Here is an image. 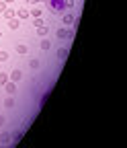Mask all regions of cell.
<instances>
[{
  "instance_id": "obj_23",
  "label": "cell",
  "mask_w": 127,
  "mask_h": 148,
  "mask_svg": "<svg viewBox=\"0 0 127 148\" xmlns=\"http://www.w3.org/2000/svg\"><path fill=\"white\" fill-rule=\"evenodd\" d=\"M4 123V115H0V125H2Z\"/></svg>"
},
{
  "instance_id": "obj_21",
  "label": "cell",
  "mask_w": 127,
  "mask_h": 148,
  "mask_svg": "<svg viewBox=\"0 0 127 148\" xmlns=\"http://www.w3.org/2000/svg\"><path fill=\"white\" fill-rule=\"evenodd\" d=\"M43 23H41V16H37V18H35V27H41Z\"/></svg>"
},
{
  "instance_id": "obj_5",
  "label": "cell",
  "mask_w": 127,
  "mask_h": 148,
  "mask_svg": "<svg viewBox=\"0 0 127 148\" xmlns=\"http://www.w3.org/2000/svg\"><path fill=\"white\" fill-rule=\"evenodd\" d=\"M19 25H21V23H19V18H10V21H8V27H10L12 31H14V29H19Z\"/></svg>"
},
{
  "instance_id": "obj_7",
  "label": "cell",
  "mask_w": 127,
  "mask_h": 148,
  "mask_svg": "<svg viewBox=\"0 0 127 148\" xmlns=\"http://www.w3.org/2000/svg\"><path fill=\"white\" fill-rule=\"evenodd\" d=\"M16 16H19V18H27V16H29V10H27V8H19Z\"/></svg>"
},
{
  "instance_id": "obj_4",
  "label": "cell",
  "mask_w": 127,
  "mask_h": 148,
  "mask_svg": "<svg viewBox=\"0 0 127 148\" xmlns=\"http://www.w3.org/2000/svg\"><path fill=\"white\" fill-rule=\"evenodd\" d=\"M21 78H23V72H21V70H12V72H10V80H12V82H19Z\"/></svg>"
},
{
  "instance_id": "obj_10",
  "label": "cell",
  "mask_w": 127,
  "mask_h": 148,
  "mask_svg": "<svg viewBox=\"0 0 127 148\" xmlns=\"http://www.w3.org/2000/svg\"><path fill=\"white\" fill-rule=\"evenodd\" d=\"M4 107H8V109H12V107H14V99H12V97H8V99L4 101Z\"/></svg>"
},
{
  "instance_id": "obj_15",
  "label": "cell",
  "mask_w": 127,
  "mask_h": 148,
  "mask_svg": "<svg viewBox=\"0 0 127 148\" xmlns=\"http://www.w3.org/2000/svg\"><path fill=\"white\" fill-rule=\"evenodd\" d=\"M29 14H33L35 18H37V16H41V8H33V10H31Z\"/></svg>"
},
{
  "instance_id": "obj_18",
  "label": "cell",
  "mask_w": 127,
  "mask_h": 148,
  "mask_svg": "<svg viewBox=\"0 0 127 148\" xmlns=\"http://www.w3.org/2000/svg\"><path fill=\"white\" fill-rule=\"evenodd\" d=\"M49 47H51V45H49V41H45V39H43V41H41V49H49Z\"/></svg>"
},
{
  "instance_id": "obj_11",
  "label": "cell",
  "mask_w": 127,
  "mask_h": 148,
  "mask_svg": "<svg viewBox=\"0 0 127 148\" xmlns=\"http://www.w3.org/2000/svg\"><path fill=\"white\" fill-rule=\"evenodd\" d=\"M64 23H66V25L74 23V14H66V16H64Z\"/></svg>"
},
{
  "instance_id": "obj_9",
  "label": "cell",
  "mask_w": 127,
  "mask_h": 148,
  "mask_svg": "<svg viewBox=\"0 0 127 148\" xmlns=\"http://www.w3.org/2000/svg\"><path fill=\"white\" fill-rule=\"evenodd\" d=\"M8 82V74L6 72H0V84H6Z\"/></svg>"
},
{
  "instance_id": "obj_8",
  "label": "cell",
  "mask_w": 127,
  "mask_h": 148,
  "mask_svg": "<svg viewBox=\"0 0 127 148\" xmlns=\"http://www.w3.org/2000/svg\"><path fill=\"white\" fill-rule=\"evenodd\" d=\"M16 53H27V45L25 43H19V45H16Z\"/></svg>"
},
{
  "instance_id": "obj_2",
  "label": "cell",
  "mask_w": 127,
  "mask_h": 148,
  "mask_svg": "<svg viewBox=\"0 0 127 148\" xmlns=\"http://www.w3.org/2000/svg\"><path fill=\"white\" fill-rule=\"evenodd\" d=\"M10 140H12V136H10L8 132H2V134H0V144H2V146H8Z\"/></svg>"
},
{
  "instance_id": "obj_17",
  "label": "cell",
  "mask_w": 127,
  "mask_h": 148,
  "mask_svg": "<svg viewBox=\"0 0 127 148\" xmlns=\"http://www.w3.org/2000/svg\"><path fill=\"white\" fill-rule=\"evenodd\" d=\"M66 56H68V49H60V51H58V58H62V60H64Z\"/></svg>"
},
{
  "instance_id": "obj_25",
  "label": "cell",
  "mask_w": 127,
  "mask_h": 148,
  "mask_svg": "<svg viewBox=\"0 0 127 148\" xmlns=\"http://www.w3.org/2000/svg\"><path fill=\"white\" fill-rule=\"evenodd\" d=\"M0 148H8V146H0Z\"/></svg>"
},
{
  "instance_id": "obj_1",
  "label": "cell",
  "mask_w": 127,
  "mask_h": 148,
  "mask_svg": "<svg viewBox=\"0 0 127 148\" xmlns=\"http://www.w3.org/2000/svg\"><path fill=\"white\" fill-rule=\"evenodd\" d=\"M47 4H49L51 12H64V10L68 8L66 0H47Z\"/></svg>"
},
{
  "instance_id": "obj_16",
  "label": "cell",
  "mask_w": 127,
  "mask_h": 148,
  "mask_svg": "<svg viewBox=\"0 0 127 148\" xmlns=\"http://www.w3.org/2000/svg\"><path fill=\"white\" fill-rule=\"evenodd\" d=\"M29 66H31L33 70H37V68H39V60H31V62H29Z\"/></svg>"
},
{
  "instance_id": "obj_6",
  "label": "cell",
  "mask_w": 127,
  "mask_h": 148,
  "mask_svg": "<svg viewBox=\"0 0 127 148\" xmlns=\"http://www.w3.org/2000/svg\"><path fill=\"white\" fill-rule=\"evenodd\" d=\"M37 33H39V37H45V35L49 33V29H47L45 25H41V27H37Z\"/></svg>"
},
{
  "instance_id": "obj_24",
  "label": "cell",
  "mask_w": 127,
  "mask_h": 148,
  "mask_svg": "<svg viewBox=\"0 0 127 148\" xmlns=\"http://www.w3.org/2000/svg\"><path fill=\"white\" fill-rule=\"evenodd\" d=\"M2 2H6V4H8V2H12V0H2Z\"/></svg>"
},
{
  "instance_id": "obj_19",
  "label": "cell",
  "mask_w": 127,
  "mask_h": 148,
  "mask_svg": "<svg viewBox=\"0 0 127 148\" xmlns=\"http://www.w3.org/2000/svg\"><path fill=\"white\" fill-rule=\"evenodd\" d=\"M66 33H68L66 29H60V31H58V37H62V39H64V37H66Z\"/></svg>"
},
{
  "instance_id": "obj_14",
  "label": "cell",
  "mask_w": 127,
  "mask_h": 148,
  "mask_svg": "<svg viewBox=\"0 0 127 148\" xmlns=\"http://www.w3.org/2000/svg\"><path fill=\"white\" fill-rule=\"evenodd\" d=\"M2 14H4L6 18H12V16H14V10H10V8H6V10H4Z\"/></svg>"
},
{
  "instance_id": "obj_13",
  "label": "cell",
  "mask_w": 127,
  "mask_h": 148,
  "mask_svg": "<svg viewBox=\"0 0 127 148\" xmlns=\"http://www.w3.org/2000/svg\"><path fill=\"white\" fill-rule=\"evenodd\" d=\"M8 60V51H0V64Z\"/></svg>"
},
{
  "instance_id": "obj_12",
  "label": "cell",
  "mask_w": 127,
  "mask_h": 148,
  "mask_svg": "<svg viewBox=\"0 0 127 148\" xmlns=\"http://www.w3.org/2000/svg\"><path fill=\"white\" fill-rule=\"evenodd\" d=\"M47 99H49V90H45V95H43V97H41V101H39V107H43V105H45V101H47Z\"/></svg>"
},
{
  "instance_id": "obj_20",
  "label": "cell",
  "mask_w": 127,
  "mask_h": 148,
  "mask_svg": "<svg viewBox=\"0 0 127 148\" xmlns=\"http://www.w3.org/2000/svg\"><path fill=\"white\" fill-rule=\"evenodd\" d=\"M8 6H6V2H2V0H0V12H4Z\"/></svg>"
},
{
  "instance_id": "obj_22",
  "label": "cell",
  "mask_w": 127,
  "mask_h": 148,
  "mask_svg": "<svg viewBox=\"0 0 127 148\" xmlns=\"http://www.w3.org/2000/svg\"><path fill=\"white\" fill-rule=\"evenodd\" d=\"M74 2H76V0H66V4H68V6H72Z\"/></svg>"
},
{
  "instance_id": "obj_3",
  "label": "cell",
  "mask_w": 127,
  "mask_h": 148,
  "mask_svg": "<svg viewBox=\"0 0 127 148\" xmlns=\"http://www.w3.org/2000/svg\"><path fill=\"white\" fill-rule=\"evenodd\" d=\"M4 88H6V92H8V95H14V92H16V82L8 80V82L4 84Z\"/></svg>"
}]
</instances>
